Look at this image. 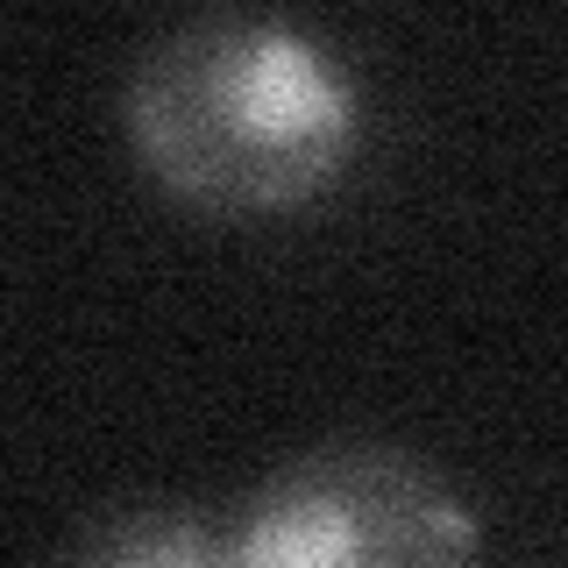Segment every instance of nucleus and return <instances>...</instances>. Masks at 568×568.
<instances>
[{
    "label": "nucleus",
    "mask_w": 568,
    "mask_h": 568,
    "mask_svg": "<svg viewBox=\"0 0 568 568\" xmlns=\"http://www.w3.org/2000/svg\"><path fill=\"white\" fill-rule=\"evenodd\" d=\"M58 568H227V511L200 497H121L71 532Z\"/></svg>",
    "instance_id": "3"
},
{
    "label": "nucleus",
    "mask_w": 568,
    "mask_h": 568,
    "mask_svg": "<svg viewBox=\"0 0 568 568\" xmlns=\"http://www.w3.org/2000/svg\"><path fill=\"white\" fill-rule=\"evenodd\" d=\"M121 129L150 185L200 213H284L334 192L363 150V79L284 14L206 8L142 43Z\"/></svg>",
    "instance_id": "1"
},
{
    "label": "nucleus",
    "mask_w": 568,
    "mask_h": 568,
    "mask_svg": "<svg viewBox=\"0 0 568 568\" xmlns=\"http://www.w3.org/2000/svg\"><path fill=\"white\" fill-rule=\"evenodd\" d=\"M227 568H484V526L426 455L342 434L227 511Z\"/></svg>",
    "instance_id": "2"
}]
</instances>
